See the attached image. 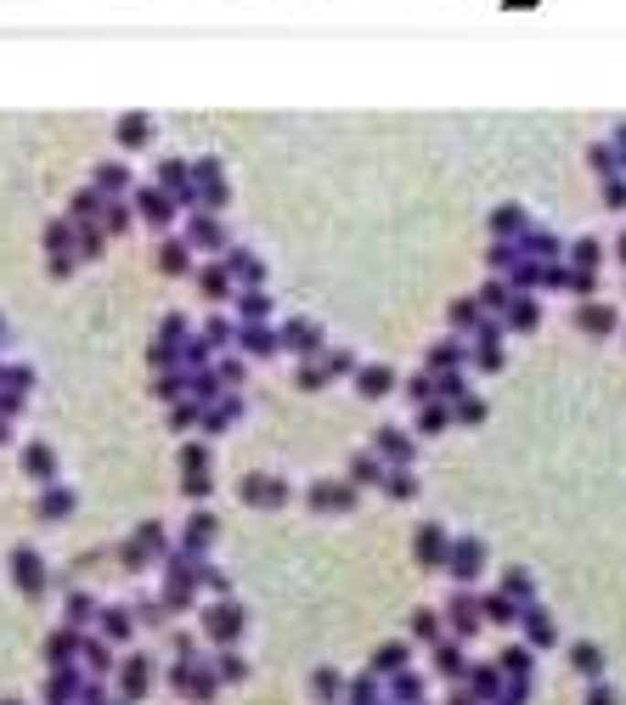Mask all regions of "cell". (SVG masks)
Segmentation results:
<instances>
[{"instance_id": "cell-1", "label": "cell", "mask_w": 626, "mask_h": 705, "mask_svg": "<svg viewBox=\"0 0 626 705\" xmlns=\"http://www.w3.org/2000/svg\"><path fill=\"white\" fill-rule=\"evenodd\" d=\"M322 327L311 322V316H288L282 327H277V350H293V356H300V361H316L322 356Z\"/></svg>"}, {"instance_id": "cell-2", "label": "cell", "mask_w": 626, "mask_h": 705, "mask_svg": "<svg viewBox=\"0 0 626 705\" xmlns=\"http://www.w3.org/2000/svg\"><path fill=\"white\" fill-rule=\"evenodd\" d=\"M46 265H51V277H74V265H80V254H74V220L69 215L46 226Z\"/></svg>"}, {"instance_id": "cell-3", "label": "cell", "mask_w": 626, "mask_h": 705, "mask_svg": "<svg viewBox=\"0 0 626 705\" xmlns=\"http://www.w3.org/2000/svg\"><path fill=\"white\" fill-rule=\"evenodd\" d=\"M130 209H136L147 226H158V231H164V226L175 220V198L164 192V187H130Z\"/></svg>"}, {"instance_id": "cell-4", "label": "cell", "mask_w": 626, "mask_h": 705, "mask_svg": "<svg viewBox=\"0 0 626 705\" xmlns=\"http://www.w3.org/2000/svg\"><path fill=\"white\" fill-rule=\"evenodd\" d=\"M305 502L316 514H350L355 508V486L350 480H316L311 491H305Z\"/></svg>"}, {"instance_id": "cell-5", "label": "cell", "mask_w": 626, "mask_h": 705, "mask_svg": "<svg viewBox=\"0 0 626 705\" xmlns=\"http://www.w3.org/2000/svg\"><path fill=\"white\" fill-rule=\"evenodd\" d=\"M238 497L249 502V508H282L288 502V486L277 475H243L238 480Z\"/></svg>"}, {"instance_id": "cell-6", "label": "cell", "mask_w": 626, "mask_h": 705, "mask_svg": "<svg viewBox=\"0 0 626 705\" xmlns=\"http://www.w3.org/2000/svg\"><path fill=\"white\" fill-rule=\"evenodd\" d=\"M12 582H17L28 598H40L46 582H51V576H46V559H40L35 548H12Z\"/></svg>"}, {"instance_id": "cell-7", "label": "cell", "mask_w": 626, "mask_h": 705, "mask_svg": "<svg viewBox=\"0 0 626 705\" xmlns=\"http://www.w3.org/2000/svg\"><path fill=\"white\" fill-rule=\"evenodd\" d=\"M220 265H226V277H232V288H260L266 283V260H254L249 249H226Z\"/></svg>"}, {"instance_id": "cell-8", "label": "cell", "mask_w": 626, "mask_h": 705, "mask_svg": "<svg viewBox=\"0 0 626 705\" xmlns=\"http://www.w3.org/2000/svg\"><path fill=\"white\" fill-rule=\"evenodd\" d=\"M158 553H164V525H142V530L119 548V559H124L130 570H142V564H147V559H158Z\"/></svg>"}, {"instance_id": "cell-9", "label": "cell", "mask_w": 626, "mask_h": 705, "mask_svg": "<svg viewBox=\"0 0 626 705\" xmlns=\"http://www.w3.org/2000/svg\"><path fill=\"white\" fill-rule=\"evenodd\" d=\"M204 632L215 637V644H232V637L243 632V610H238L232 598H226V604H215V610L204 615Z\"/></svg>"}, {"instance_id": "cell-10", "label": "cell", "mask_w": 626, "mask_h": 705, "mask_svg": "<svg viewBox=\"0 0 626 705\" xmlns=\"http://www.w3.org/2000/svg\"><path fill=\"white\" fill-rule=\"evenodd\" d=\"M232 339L243 345V356H277V327L271 322H238Z\"/></svg>"}, {"instance_id": "cell-11", "label": "cell", "mask_w": 626, "mask_h": 705, "mask_svg": "<svg viewBox=\"0 0 626 705\" xmlns=\"http://www.w3.org/2000/svg\"><path fill=\"white\" fill-rule=\"evenodd\" d=\"M192 277H197V294H204L209 305H226V299L238 294V288H232V277H226V265H220V260H215V265H197Z\"/></svg>"}, {"instance_id": "cell-12", "label": "cell", "mask_w": 626, "mask_h": 705, "mask_svg": "<svg viewBox=\"0 0 626 705\" xmlns=\"http://www.w3.org/2000/svg\"><path fill=\"white\" fill-rule=\"evenodd\" d=\"M186 249H232L215 215H186Z\"/></svg>"}, {"instance_id": "cell-13", "label": "cell", "mask_w": 626, "mask_h": 705, "mask_svg": "<svg viewBox=\"0 0 626 705\" xmlns=\"http://www.w3.org/2000/svg\"><path fill=\"white\" fill-rule=\"evenodd\" d=\"M158 272H164V277H192V272H197L186 238H164V243H158Z\"/></svg>"}, {"instance_id": "cell-14", "label": "cell", "mask_w": 626, "mask_h": 705, "mask_svg": "<svg viewBox=\"0 0 626 705\" xmlns=\"http://www.w3.org/2000/svg\"><path fill=\"white\" fill-rule=\"evenodd\" d=\"M378 457H384V468H412V434L407 429H378Z\"/></svg>"}, {"instance_id": "cell-15", "label": "cell", "mask_w": 626, "mask_h": 705, "mask_svg": "<svg viewBox=\"0 0 626 705\" xmlns=\"http://www.w3.org/2000/svg\"><path fill=\"white\" fill-rule=\"evenodd\" d=\"M23 475L40 480V486H51V480H57V452H51L46 441H28V446H23Z\"/></svg>"}, {"instance_id": "cell-16", "label": "cell", "mask_w": 626, "mask_h": 705, "mask_svg": "<svg viewBox=\"0 0 626 705\" xmlns=\"http://www.w3.org/2000/svg\"><path fill=\"white\" fill-rule=\"evenodd\" d=\"M74 502H80V497H74L69 486H62V480H51V486H40L35 514H40V519H69V514H74Z\"/></svg>"}, {"instance_id": "cell-17", "label": "cell", "mask_w": 626, "mask_h": 705, "mask_svg": "<svg viewBox=\"0 0 626 705\" xmlns=\"http://www.w3.org/2000/svg\"><path fill=\"white\" fill-rule=\"evenodd\" d=\"M395 390V367L373 361V367H355V395H367V401H384Z\"/></svg>"}, {"instance_id": "cell-18", "label": "cell", "mask_w": 626, "mask_h": 705, "mask_svg": "<svg viewBox=\"0 0 626 705\" xmlns=\"http://www.w3.org/2000/svg\"><path fill=\"white\" fill-rule=\"evenodd\" d=\"M215 530H220V519H215V514H204V508H197V514L186 519V536H181V553H192V559H197V553H204V548L215 542Z\"/></svg>"}, {"instance_id": "cell-19", "label": "cell", "mask_w": 626, "mask_h": 705, "mask_svg": "<svg viewBox=\"0 0 626 705\" xmlns=\"http://www.w3.org/2000/svg\"><path fill=\"white\" fill-rule=\"evenodd\" d=\"M147 142H153V119H147V113H124V119H119V147H124V153H142Z\"/></svg>"}, {"instance_id": "cell-20", "label": "cell", "mask_w": 626, "mask_h": 705, "mask_svg": "<svg viewBox=\"0 0 626 705\" xmlns=\"http://www.w3.org/2000/svg\"><path fill=\"white\" fill-rule=\"evenodd\" d=\"M232 305H238V322H266L271 316V294L266 288H238Z\"/></svg>"}, {"instance_id": "cell-21", "label": "cell", "mask_w": 626, "mask_h": 705, "mask_svg": "<svg viewBox=\"0 0 626 705\" xmlns=\"http://www.w3.org/2000/svg\"><path fill=\"white\" fill-rule=\"evenodd\" d=\"M384 480V457L378 452H350V486H378Z\"/></svg>"}, {"instance_id": "cell-22", "label": "cell", "mask_w": 626, "mask_h": 705, "mask_svg": "<svg viewBox=\"0 0 626 705\" xmlns=\"http://www.w3.org/2000/svg\"><path fill=\"white\" fill-rule=\"evenodd\" d=\"M90 187L102 192V198H124L130 192V170H124V164H96V181Z\"/></svg>"}, {"instance_id": "cell-23", "label": "cell", "mask_w": 626, "mask_h": 705, "mask_svg": "<svg viewBox=\"0 0 626 705\" xmlns=\"http://www.w3.org/2000/svg\"><path fill=\"white\" fill-rule=\"evenodd\" d=\"M463 361H469V345H435L430 350V373H463Z\"/></svg>"}, {"instance_id": "cell-24", "label": "cell", "mask_w": 626, "mask_h": 705, "mask_svg": "<svg viewBox=\"0 0 626 705\" xmlns=\"http://www.w3.org/2000/svg\"><path fill=\"white\" fill-rule=\"evenodd\" d=\"M74 694H80V678H74L69 666H57L51 678H46V700H51V705H69Z\"/></svg>"}, {"instance_id": "cell-25", "label": "cell", "mask_w": 626, "mask_h": 705, "mask_svg": "<svg viewBox=\"0 0 626 705\" xmlns=\"http://www.w3.org/2000/svg\"><path fill=\"white\" fill-rule=\"evenodd\" d=\"M395 502H407V497H418V480H412V468H384V480H378Z\"/></svg>"}, {"instance_id": "cell-26", "label": "cell", "mask_w": 626, "mask_h": 705, "mask_svg": "<svg viewBox=\"0 0 626 705\" xmlns=\"http://www.w3.org/2000/svg\"><path fill=\"white\" fill-rule=\"evenodd\" d=\"M576 322H581L587 333H615V311H610V305H581Z\"/></svg>"}, {"instance_id": "cell-27", "label": "cell", "mask_w": 626, "mask_h": 705, "mask_svg": "<svg viewBox=\"0 0 626 705\" xmlns=\"http://www.w3.org/2000/svg\"><path fill=\"white\" fill-rule=\"evenodd\" d=\"M147 683H153V666L147 660H124V694L136 700V694H147Z\"/></svg>"}, {"instance_id": "cell-28", "label": "cell", "mask_w": 626, "mask_h": 705, "mask_svg": "<svg viewBox=\"0 0 626 705\" xmlns=\"http://www.w3.org/2000/svg\"><path fill=\"white\" fill-rule=\"evenodd\" d=\"M232 333H238V322H226V316H209V322H204V333H197V339H204L209 350H220V345H232Z\"/></svg>"}, {"instance_id": "cell-29", "label": "cell", "mask_w": 626, "mask_h": 705, "mask_svg": "<svg viewBox=\"0 0 626 705\" xmlns=\"http://www.w3.org/2000/svg\"><path fill=\"white\" fill-rule=\"evenodd\" d=\"M181 475H209V446L204 441H186L181 446Z\"/></svg>"}, {"instance_id": "cell-30", "label": "cell", "mask_w": 626, "mask_h": 705, "mask_svg": "<svg viewBox=\"0 0 626 705\" xmlns=\"http://www.w3.org/2000/svg\"><path fill=\"white\" fill-rule=\"evenodd\" d=\"M480 570V542H457L451 548V576H474Z\"/></svg>"}, {"instance_id": "cell-31", "label": "cell", "mask_w": 626, "mask_h": 705, "mask_svg": "<svg viewBox=\"0 0 626 705\" xmlns=\"http://www.w3.org/2000/svg\"><path fill=\"white\" fill-rule=\"evenodd\" d=\"M243 373H249L243 356H220V361H215V379H220L226 390H238V384H243Z\"/></svg>"}, {"instance_id": "cell-32", "label": "cell", "mask_w": 626, "mask_h": 705, "mask_svg": "<svg viewBox=\"0 0 626 705\" xmlns=\"http://www.w3.org/2000/svg\"><path fill=\"white\" fill-rule=\"evenodd\" d=\"M80 649V637L74 632H57V637H46V655H51V666H69V655Z\"/></svg>"}, {"instance_id": "cell-33", "label": "cell", "mask_w": 626, "mask_h": 705, "mask_svg": "<svg viewBox=\"0 0 626 705\" xmlns=\"http://www.w3.org/2000/svg\"><path fill=\"white\" fill-rule=\"evenodd\" d=\"M440 553H446V536H440L435 525H423V530H418V559H430V564H435Z\"/></svg>"}, {"instance_id": "cell-34", "label": "cell", "mask_w": 626, "mask_h": 705, "mask_svg": "<svg viewBox=\"0 0 626 705\" xmlns=\"http://www.w3.org/2000/svg\"><path fill=\"white\" fill-rule=\"evenodd\" d=\"M418 423H423V434H435V429L451 423V407H446V401H423V418Z\"/></svg>"}, {"instance_id": "cell-35", "label": "cell", "mask_w": 626, "mask_h": 705, "mask_svg": "<svg viewBox=\"0 0 626 705\" xmlns=\"http://www.w3.org/2000/svg\"><path fill=\"white\" fill-rule=\"evenodd\" d=\"M293 384H300V390H322V384H327V367H322V356H316V361H300Z\"/></svg>"}, {"instance_id": "cell-36", "label": "cell", "mask_w": 626, "mask_h": 705, "mask_svg": "<svg viewBox=\"0 0 626 705\" xmlns=\"http://www.w3.org/2000/svg\"><path fill=\"white\" fill-rule=\"evenodd\" d=\"M570 260H576V272H592V277H599V243H592V238H581V243L570 249Z\"/></svg>"}, {"instance_id": "cell-37", "label": "cell", "mask_w": 626, "mask_h": 705, "mask_svg": "<svg viewBox=\"0 0 626 705\" xmlns=\"http://www.w3.org/2000/svg\"><path fill=\"white\" fill-rule=\"evenodd\" d=\"M451 418H457V423H480V418H485V401H480V395L451 401Z\"/></svg>"}, {"instance_id": "cell-38", "label": "cell", "mask_w": 626, "mask_h": 705, "mask_svg": "<svg viewBox=\"0 0 626 705\" xmlns=\"http://www.w3.org/2000/svg\"><path fill=\"white\" fill-rule=\"evenodd\" d=\"M322 367H327V379H339V373H355V356L350 350H322Z\"/></svg>"}, {"instance_id": "cell-39", "label": "cell", "mask_w": 626, "mask_h": 705, "mask_svg": "<svg viewBox=\"0 0 626 705\" xmlns=\"http://www.w3.org/2000/svg\"><path fill=\"white\" fill-rule=\"evenodd\" d=\"M480 322L485 316H480V305H469V299H457V305H451V327H474L480 333Z\"/></svg>"}, {"instance_id": "cell-40", "label": "cell", "mask_w": 626, "mask_h": 705, "mask_svg": "<svg viewBox=\"0 0 626 705\" xmlns=\"http://www.w3.org/2000/svg\"><path fill=\"white\" fill-rule=\"evenodd\" d=\"M197 418H204V407H197V401H175V407H170V423H175V429H192Z\"/></svg>"}, {"instance_id": "cell-41", "label": "cell", "mask_w": 626, "mask_h": 705, "mask_svg": "<svg viewBox=\"0 0 626 705\" xmlns=\"http://www.w3.org/2000/svg\"><path fill=\"white\" fill-rule=\"evenodd\" d=\"M491 231H525V215L508 204V209H497V215H491Z\"/></svg>"}, {"instance_id": "cell-42", "label": "cell", "mask_w": 626, "mask_h": 705, "mask_svg": "<svg viewBox=\"0 0 626 705\" xmlns=\"http://www.w3.org/2000/svg\"><path fill=\"white\" fill-rule=\"evenodd\" d=\"M102 632L108 637H124L130 632V610H102Z\"/></svg>"}, {"instance_id": "cell-43", "label": "cell", "mask_w": 626, "mask_h": 705, "mask_svg": "<svg viewBox=\"0 0 626 705\" xmlns=\"http://www.w3.org/2000/svg\"><path fill=\"white\" fill-rule=\"evenodd\" d=\"M508 327H536V305H531V299H519V305L508 311Z\"/></svg>"}, {"instance_id": "cell-44", "label": "cell", "mask_w": 626, "mask_h": 705, "mask_svg": "<svg viewBox=\"0 0 626 705\" xmlns=\"http://www.w3.org/2000/svg\"><path fill=\"white\" fill-rule=\"evenodd\" d=\"M85 660L96 666V671H108L113 660H108V644H102V637H90V644H85Z\"/></svg>"}, {"instance_id": "cell-45", "label": "cell", "mask_w": 626, "mask_h": 705, "mask_svg": "<svg viewBox=\"0 0 626 705\" xmlns=\"http://www.w3.org/2000/svg\"><path fill=\"white\" fill-rule=\"evenodd\" d=\"M181 491H186V497H209V491H215V480H209V475H186V480H181Z\"/></svg>"}, {"instance_id": "cell-46", "label": "cell", "mask_w": 626, "mask_h": 705, "mask_svg": "<svg viewBox=\"0 0 626 705\" xmlns=\"http://www.w3.org/2000/svg\"><path fill=\"white\" fill-rule=\"evenodd\" d=\"M69 621H74V626H85V621H90V598H85V593H74V598H69Z\"/></svg>"}, {"instance_id": "cell-47", "label": "cell", "mask_w": 626, "mask_h": 705, "mask_svg": "<svg viewBox=\"0 0 626 705\" xmlns=\"http://www.w3.org/2000/svg\"><path fill=\"white\" fill-rule=\"evenodd\" d=\"M480 299H485L491 311H503V305H508V294H503V283H485V294H480Z\"/></svg>"}, {"instance_id": "cell-48", "label": "cell", "mask_w": 626, "mask_h": 705, "mask_svg": "<svg viewBox=\"0 0 626 705\" xmlns=\"http://www.w3.org/2000/svg\"><path fill=\"white\" fill-rule=\"evenodd\" d=\"M480 367H485V373H497V367H503V350H497V345H480Z\"/></svg>"}, {"instance_id": "cell-49", "label": "cell", "mask_w": 626, "mask_h": 705, "mask_svg": "<svg viewBox=\"0 0 626 705\" xmlns=\"http://www.w3.org/2000/svg\"><path fill=\"white\" fill-rule=\"evenodd\" d=\"M311 683H316V694H322V700H327V694H339V678H334V671H316Z\"/></svg>"}, {"instance_id": "cell-50", "label": "cell", "mask_w": 626, "mask_h": 705, "mask_svg": "<svg viewBox=\"0 0 626 705\" xmlns=\"http://www.w3.org/2000/svg\"><path fill=\"white\" fill-rule=\"evenodd\" d=\"M220 678L238 683V678H243V660H238V655H220Z\"/></svg>"}, {"instance_id": "cell-51", "label": "cell", "mask_w": 626, "mask_h": 705, "mask_svg": "<svg viewBox=\"0 0 626 705\" xmlns=\"http://www.w3.org/2000/svg\"><path fill=\"white\" fill-rule=\"evenodd\" d=\"M531 6H542V0H503V12H531Z\"/></svg>"}, {"instance_id": "cell-52", "label": "cell", "mask_w": 626, "mask_h": 705, "mask_svg": "<svg viewBox=\"0 0 626 705\" xmlns=\"http://www.w3.org/2000/svg\"><path fill=\"white\" fill-rule=\"evenodd\" d=\"M621 260H626V238H621Z\"/></svg>"}, {"instance_id": "cell-53", "label": "cell", "mask_w": 626, "mask_h": 705, "mask_svg": "<svg viewBox=\"0 0 626 705\" xmlns=\"http://www.w3.org/2000/svg\"><path fill=\"white\" fill-rule=\"evenodd\" d=\"M6 705H12V700H6Z\"/></svg>"}]
</instances>
